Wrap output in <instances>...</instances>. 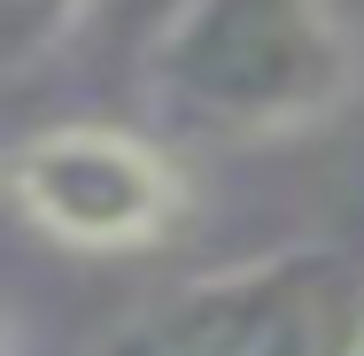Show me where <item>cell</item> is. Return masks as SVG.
Instances as JSON below:
<instances>
[{"mask_svg":"<svg viewBox=\"0 0 364 356\" xmlns=\"http://www.w3.org/2000/svg\"><path fill=\"white\" fill-rule=\"evenodd\" d=\"M364 77L333 0H178L147 39L140 93L178 140H287L326 124Z\"/></svg>","mask_w":364,"mask_h":356,"instance_id":"obj_1","label":"cell"},{"mask_svg":"<svg viewBox=\"0 0 364 356\" xmlns=\"http://www.w3.org/2000/svg\"><path fill=\"white\" fill-rule=\"evenodd\" d=\"M364 264L333 240L272 248L140 310L101 356H357Z\"/></svg>","mask_w":364,"mask_h":356,"instance_id":"obj_2","label":"cell"},{"mask_svg":"<svg viewBox=\"0 0 364 356\" xmlns=\"http://www.w3.org/2000/svg\"><path fill=\"white\" fill-rule=\"evenodd\" d=\"M8 194L47 240L93 248V256L163 240L186 202L171 155L117 124H47V132L16 140Z\"/></svg>","mask_w":364,"mask_h":356,"instance_id":"obj_3","label":"cell"},{"mask_svg":"<svg viewBox=\"0 0 364 356\" xmlns=\"http://www.w3.org/2000/svg\"><path fill=\"white\" fill-rule=\"evenodd\" d=\"M77 16H85V0H0V55H8V70L23 77L39 55H55Z\"/></svg>","mask_w":364,"mask_h":356,"instance_id":"obj_4","label":"cell"},{"mask_svg":"<svg viewBox=\"0 0 364 356\" xmlns=\"http://www.w3.org/2000/svg\"><path fill=\"white\" fill-rule=\"evenodd\" d=\"M357 356H364V341H357Z\"/></svg>","mask_w":364,"mask_h":356,"instance_id":"obj_5","label":"cell"}]
</instances>
